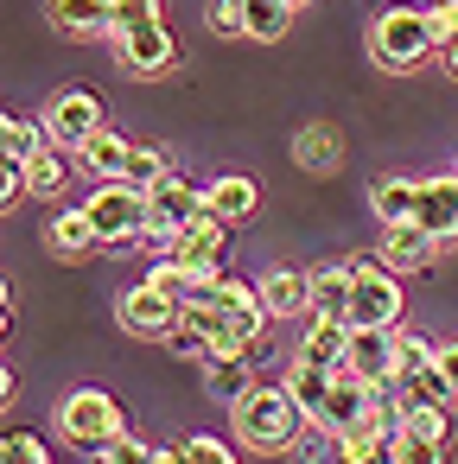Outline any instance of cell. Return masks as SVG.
I'll return each mask as SVG.
<instances>
[{"label": "cell", "instance_id": "6da1fadb", "mask_svg": "<svg viewBox=\"0 0 458 464\" xmlns=\"http://www.w3.org/2000/svg\"><path fill=\"white\" fill-rule=\"evenodd\" d=\"M369 58H375L382 71H395V77H407V71H420L426 58H439V39H433L426 7H382V14L369 20Z\"/></svg>", "mask_w": 458, "mask_h": 464}, {"label": "cell", "instance_id": "7a4b0ae2", "mask_svg": "<svg viewBox=\"0 0 458 464\" xmlns=\"http://www.w3.org/2000/svg\"><path fill=\"white\" fill-rule=\"evenodd\" d=\"M299 420H312V413L293 401L287 382L280 388H248L236 401V439L248 451H287V445H299Z\"/></svg>", "mask_w": 458, "mask_h": 464}, {"label": "cell", "instance_id": "3957f363", "mask_svg": "<svg viewBox=\"0 0 458 464\" xmlns=\"http://www.w3.org/2000/svg\"><path fill=\"white\" fill-rule=\"evenodd\" d=\"M58 432L71 445H83V451H109L128 432V413H122V401L109 388H71L58 401Z\"/></svg>", "mask_w": 458, "mask_h": 464}, {"label": "cell", "instance_id": "277c9868", "mask_svg": "<svg viewBox=\"0 0 458 464\" xmlns=\"http://www.w3.org/2000/svg\"><path fill=\"white\" fill-rule=\"evenodd\" d=\"M229 217H217L210 204L191 217V223H179V242H172V261H185L191 267V280H198V293H217V280L229 274Z\"/></svg>", "mask_w": 458, "mask_h": 464}, {"label": "cell", "instance_id": "5b68a950", "mask_svg": "<svg viewBox=\"0 0 458 464\" xmlns=\"http://www.w3.org/2000/svg\"><path fill=\"white\" fill-rule=\"evenodd\" d=\"M350 274H356V293H350V324H369V331H401V274L382 261V255H344Z\"/></svg>", "mask_w": 458, "mask_h": 464}, {"label": "cell", "instance_id": "8992f818", "mask_svg": "<svg viewBox=\"0 0 458 464\" xmlns=\"http://www.w3.org/2000/svg\"><path fill=\"white\" fill-rule=\"evenodd\" d=\"M83 217H90V229H96L102 248H128V242L147 236L153 204H147V191H134V185H96V191L83 198Z\"/></svg>", "mask_w": 458, "mask_h": 464}, {"label": "cell", "instance_id": "52a82bcc", "mask_svg": "<svg viewBox=\"0 0 458 464\" xmlns=\"http://www.w3.org/2000/svg\"><path fill=\"white\" fill-rule=\"evenodd\" d=\"M102 128H109V121H102V96H96V90H58V96L45 102V134H52V147H64V153H83Z\"/></svg>", "mask_w": 458, "mask_h": 464}, {"label": "cell", "instance_id": "ba28073f", "mask_svg": "<svg viewBox=\"0 0 458 464\" xmlns=\"http://www.w3.org/2000/svg\"><path fill=\"white\" fill-rule=\"evenodd\" d=\"M369 388H375V382H363L356 369H337V375H331L325 407L312 413V426H318L325 439H350V432L363 426V413H369Z\"/></svg>", "mask_w": 458, "mask_h": 464}, {"label": "cell", "instance_id": "9c48e42d", "mask_svg": "<svg viewBox=\"0 0 458 464\" xmlns=\"http://www.w3.org/2000/svg\"><path fill=\"white\" fill-rule=\"evenodd\" d=\"M115 318H122V331H134V337H166L172 318H179V299H166L153 280H141V286H128V293L115 299Z\"/></svg>", "mask_w": 458, "mask_h": 464}, {"label": "cell", "instance_id": "30bf717a", "mask_svg": "<svg viewBox=\"0 0 458 464\" xmlns=\"http://www.w3.org/2000/svg\"><path fill=\"white\" fill-rule=\"evenodd\" d=\"M115 58H122L134 77H160V71H172V64H179V39H172L166 26H141V33L115 39Z\"/></svg>", "mask_w": 458, "mask_h": 464}, {"label": "cell", "instance_id": "8fae6325", "mask_svg": "<svg viewBox=\"0 0 458 464\" xmlns=\"http://www.w3.org/2000/svg\"><path fill=\"white\" fill-rule=\"evenodd\" d=\"M255 293L274 318H306L312 312V267H268L255 280Z\"/></svg>", "mask_w": 458, "mask_h": 464}, {"label": "cell", "instance_id": "7c38bea8", "mask_svg": "<svg viewBox=\"0 0 458 464\" xmlns=\"http://www.w3.org/2000/svg\"><path fill=\"white\" fill-rule=\"evenodd\" d=\"M439 248L458 242V179H420V217H414Z\"/></svg>", "mask_w": 458, "mask_h": 464}, {"label": "cell", "instance_id": "4fadbf2b", "mask_svg": "<svg viewBox=\"0 0 458 464\" xmlns=\"http://www.w3.org/2000/svg\"><path fill=\"white\" fill-rule=\"evenodd\" d=\"M395 274H420V267H433V255H439V242L420 229V223H382V248H375Z\"/></svg>", "mask_w": 458, "mask_h": 464}, {"label": "cell", "instance_id": "5bb4252c", "mask_svg": "<svg viewBox=\"0 0 458 464\" xmlns=\"http://www.w3.org/2000/svg\"><path fill=\"white\" fill-rule=\"evenodd\" d=\"M344 369H356L363 382L388 388V382H395V331H369V324H350V362H344Z\"/></svg>", "mask_w": 458, "mask_h": 464}, {"label": "cell", "instance_id": "9a60e30c", "mask_svg": "<svg viewBox=\"0 0 458 464\" xmlns=\"http://www.w3.org/2000/svg\"><path fill=\"white\" fill-rule=\"evenodd\" d=\"M350 293H356L350 261H325V267H312V318H350Z\"/></svg>", "mask_w": 458, "mask_h": 464}, {"label": "cell", "instance_id": "2e32d148", "mask_svg": "<svg viewBox=\"0 0 458 464\" xmlns=\"http://www.w3.org/2000/svg\"><path fill=\"white\" fill-rule=\"evenodd\" d=\"M45 248H52L58 261H90V248H102L96 229H90V217H83V204H77V210H58V217L45 223Z\"/></svg>", "mask_w": 458, "mask_h": 464}, {"label": "cell", "instance_id": "e0dca14e", "mask_svg": "<svg viewBox=\"0 0 458 464\" xmlns=\"http://www.w3.org/2000/svg\"><path fill=\"white\" fill-rule=\"evenodd\" d=\"M204 204H210L217 217H229V223H248V217H255V204H261V185H255V179H242V172H223V179H210V185H204Z\"/></svg>", "mask_w": 458, "mask_h": 464}, {"label": "cell", "instance_id": "ac0fdd59", "mask_svg": "<svg viewBox=\"0 0 458 464\" xmlns=\"http://www.w3.org/2000/svg\"><path fill=\"white\" fill-rule=\"evenodd\" d=\"M299 356L318 362V369H344V362H350V318H312Z\"/></svg>", "mask_w": 458, "mask_h": 464}, {"label": "cell", "instance_id": "d6986e66", "mask_svg": "<svg viewBox=\"0 0 458 464\" xmlns=\"http://www.w3.org/2000/svg\"><path fill=\"white\" fill-rule=\"evenodd\" d=\"M293 160H299L306 172H337V166H344V134H337L331 121H312V128H299Z\"/></svg>", "mask_w": 458, "mask_h": 464}, {"label": "cell", "instance_id": "ffe728a7", "mask_svg": "<svg viewBox=\"0 0 458 464\" xmlns=\"http://www.w3.org/2000/svg\"><path fill=\"white\" fill-rule=\"evenodd\" d=\"M369 210L382 223H414L420 217V179H375L369 185Z\"/></svg>", "mask_w": 458, "mask_h": 464}, {"label": "cell", "instance_id": "44dd1931", "mask_svg": "<svg viewBox=\"0 0 458 464\" xmlns=\"http://www.w3.org/2000/svg\"><path fill=\"white\" fill-rule=\"evenodd\" d=\"M147 204H153V223H172V229H179V223H191V217L204 210V191H198V185H185V179L172 172L166 185H153V191H147Z\"/></svg>", "mask_w": 458, "mask_h": 464}, {"label": "cell", "instance_id": "7402d4cb", "mask_svg": "<svg viewBox=\"0 0 458 464\" xmlns=\"http://www.w3.org/2000/svg\"><path fill=\"white\" fill-rule=\"evenodd\" d=\"M293 14H299V7H287V0H242V39L280 45L287 26H293Z\"/></svg>", "mask_w": 458, "mask_h": 464}, {"label": "cell", "instance_id": "603a6c76", "mask_svg": "<svg viewBox=\"0 0 458 464\" xmlns=\"http://www.w3.org/2000/svg\"><path fill=\"white\" fill-rule=\"evenodd\" d=\"M52 26L64 39H90V33H109V0H52Z\"/></svg>", "mask_w": 458, "mask_h": 464}, {"label": "cell", "instance_id": "cb8c5ba5", "mask_svg": "<svg viewBox=\"0 0 458 464\" xmlns=\"http://www.w3.org/2000/svg\"><path fill=\"white\" fill-rule=\"evenodd\" d=\"M128 160H134V147H128V134H96L90 147H83V172H96L102 185H122L128 179Z\"/></svg>", "mask_w": 458, "mask_h": 464}, {"label": "cell", "instance_id": "d4e9b609", "mask_svg": "<svg viewBox=\"0 0 458 464\" xmlns=\"http://www.w3.org/2000/svg\"><path fill=\"white\" fill-rule=\"evenodd\" d=\"M248 388H255V362H248V356H217V362H204V394H210V401H229V407H236Z\"/></svg>", "mask_w": 458, "mask_h": 464}, {"label": "cell", "instance_id": "484cf974", "mask_svg": "<svg viewBox=\"0 0 458 464\" xmlns=\"http://www.w3.org/2000/svg\"><path fill=\"white\" fill-rule=\"evenodd\" d=\"M395 401H401V413H414V407H452L458 394H452V382H445V375H439V362H433V369H420V375L395 382Z\"/></svg>", "mask_w": 458, "mask_h": 464}, {"label": "cell", "instance_id": "4316f807", "mask_svg": "<svg viewBox=\"0 0 458 464\" xmlns=\"http://www.w3.org/2000/svg\"><path fill=\"white\" fill-rule=\"evenodd\" d=\"M26 191H33V198H45V204L71 191V160H64V147H45V153L26 166Z\"/></svg>", "mask_w": 458, "mask_h": 464}, {"label": "cell", "instance_id": "83f0119b", "mask_svg": "<svg viewBox=\"0 0 458 464\" xmlns=\"http://www.w3.org/2000/svg\"><path fill=\"white\" fill-rule=\"evenodd\" d=\"M331 375H337V369H318V362H306V356H293V369H287L280 382L293 388V401H299L306 413H318V407H325V394H331Z\"/></svg>", "mask_w": 458, "mask_h": 464}, {"label": "cell", "instance_id": "f1b7e54d", "mask_svg": "<svg viewBox=\"0 0 458 464\" xmlns=\"http://www.w3.org/2000/svg\"><path fill=\"white\" fill-rule=\"evenodd\" d=\"M0 140H7V160H20V166H33L39 153H45V128H33L26 115H7V121H0Z\"/></svg>", "mask_w": 458, "mask_h": 464}, {"label": "cell", "instance_id": "f546056e", "mask_svg": "<svg viewBox=\"0 0 458 464\" xmlns=\"http://www.w3.org/2000/svg\"><path fill=\"white\" fill-rule=\"evenodd\" d=\"M166 179H172V153H166V147H134V160H128V179H122V185L153 191V185H166Z\"/></svg>", "mask_w": 458, "mask_h": 464}, {"label": "cell", "instance_id": "4dcf8cb0", "mask_svg": "<svg viewBox=\"0 0 458 464\" xmlns=\"http://www.w3.org/2000/svg\"><path fill=\"white\" fill-rule=\"evenodd\" d=\"M433 362H439V343H426L420 331H395V382H407V375H420Z\"/></svg>", "mask_w": 458, "mask_h": 464}, {"label": "cell", "instance_id": "1f68e13d", "mask_svg": "<svg viewBox=\"0 0 458 464\" xmlns=\"http://www.w3.org/2000/svg\"><path fill=\"white\" fill-rule=\"evenodd\" d=\"M337 464H395V439H375V432H350V439H331Z\"/></svg>", "mask_w": 458, "mask_h": 464}, {"label": "cell", "instance_id": "d6a6232c", "mask_svg": "<svg viewBox=\"0 0 458 464\" xmlns=\"http://www.w3.org/2000/svg\"><path fill=\"white\" fill-rule=\"evenodd\" d=\"M141 26H160V0H109V33L128 39Z\"/></svg>", "mask_w": 458, "mask_h": 464}, {"label": "cell", "instance_id": "836d02e7", "mask_svg": "<svg viewBox=\"0 0 458 464\" xmlns=\"http://www.w3.org/2000/svg\"><path fill=\"white\" fill-rule=\"evenodd\" d=\"M395 464H452V445L445 439H420V432H395Z\"/></svg>", "mask_w": 458, "mask_h": 464}, {"label": "cell", "instance_id": "e575fe53", "mask_svg": "<svg viewBox=\"0 0 458 464\" xmlns=\"http://www.w3.org/2000/svg\"><path fill=\"white\" fill-rule=\"evenodd\" d=\"M401 426L420 432V439H452V413L445 407H414V413H401Z\"/></svg>", "mask_w": 458, "mask_h": 464}, {"label": "cell", "instance_id": "d590c367", "mask_svg": "<svg viewBox=\"0 0 458 464\" xmlns=\"http://www.w3.org/2000/svg\"><path fill=\"white\" fill-rule=\"evenodd\" d=\"M0 464H45V439H39V432H7Z\"/></svg>", "mask_w": 458, "mask_h": 464}, {"label": "cell", "instance_id": "8d00e7d4", "mask_svg": "<svg viewBox=\"0 0 458 464\" xmlns=\"http://www.w3.org/2000/svg\"><path fill=\"white\" fill-rule=\"evenodd\" d=\"M185 464H236V451H229L223 439L198 432V439H185Z\"/></svg>", "mask_w": 458, "mask_h": 464}, {"label": "cell", "instance_id": "74e56055", "mask_svg": "<svg viewBox=\"0 0 458 464\" xmlns=\"http://www.w3.org/2000/svg\"><path fill=\"white\" fill-rule=\"evenodd\" d=\"M210 33L217 39H242V0H210Z\"/></svg>", "mask_w": 458, "mask_h": 464}, {"label": "cell", "instance_id": "f35d334b", "mask_svg": "<svg viewBox=\"0 0 458 464\" xmlns=\"http://www.w3.org/2000/svg\"><path fill=\"white\" fill-rule=\"evenodd\" d=\"M426 20H433V39H439V45H452V39H458V0H433Z\"/></svg>", "mask_w": 458, "mask_h": 464}, {"label": "cell", "instance_id": "ab89813d", "mask_svg": "<svg viewBox=\"0 0 458 464\" xmlns=\"http://www.w3.org/2000/svg\"><path fill=\"white\" fill-rule=\"evenodd\" d=\"M20 191H26V166L0 160V204H20Z\"/></svg>", "mask_w": 458, "mask_h": 464}, {"label": "cell", "instance_id": "60d3db41", "mask_svg": "<svg viewBox=\"0 0 458 464\" xmlns=\"http://www.w3.org/2000/svg\"><path fill=\"white\" fill-rule=\"evenodd\" d=\"M439 375H445L452 394H458V343H439Z\"/></svg>", "mask_w": 458, "mask_h": 464}, {"label": "cell", "instance_id": "b9f144b4", "mask_svg": "<svg viewBox=\"0 0 458 464\" xmlns=\"http://www.w3.org/2000/svg\"><path fill=\"white\" fill-rule=\"evenodd\" d=\"M439 64H445V77L458 83V39H452V45H439Z\"/></svg>", "mask_w": 458, "mask_h": 464}, {"label": "cell", "instance_id": "7bdbcfd3", "mask_svg": "<svg viewBox=\"0 0 458 464\" xmlns=\"http://www.w3.org/2000/svg\"><path fill=\"white\" fill-rule=\"evenodd\" d=\"M153 464H185V445H153Z\"/></svg>", "mask_w": 458, "mask_h": 464}, {"label": "cell", "instance_id": "ee69618b", "mask_svg": "<svg viewBox=\"0 0 458 464\" xmlns=\"http://www.w3.org/2000/svg\"><path fill=\"white\" fill-rule=\"evenodd\" d=\"M90 464H122V458H115V451H96V458H90Z\"/></svg>", "mask_w": 458, "mask_h": 464}, {"label": "cell", "instance_id": "f6af8a7d", "mask_svg": "<svg viewBox=\"0 0 458 464\" xmlns=\"http://www.w3.org/2000/svg\"><path fill=\"white\" fill-rule=\"evenodd\" d=\"M287 7H306V0H287Z\"/></svg>", "mask_w": 458, "mask_h": 464}]
</instances>
